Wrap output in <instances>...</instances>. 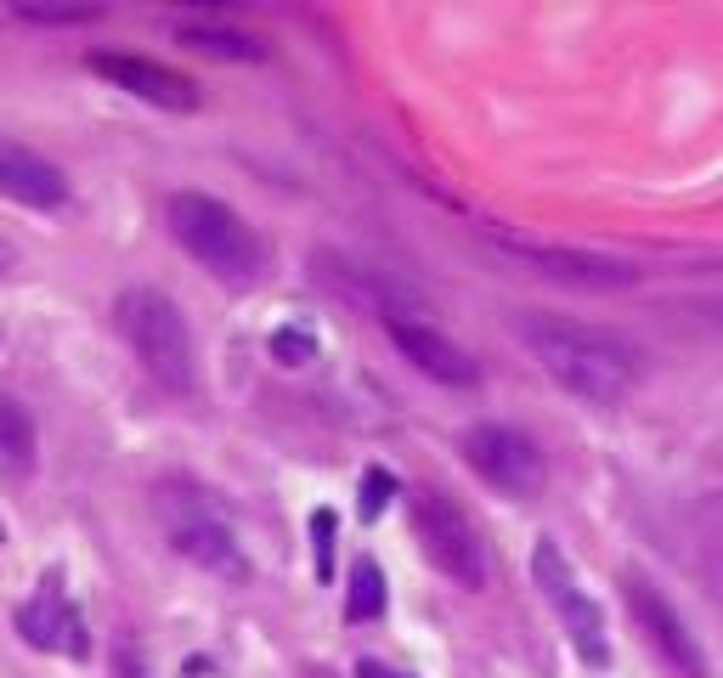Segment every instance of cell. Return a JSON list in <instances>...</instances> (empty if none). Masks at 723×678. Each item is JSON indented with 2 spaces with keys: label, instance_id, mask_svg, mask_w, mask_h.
<instances>
[{
  "label": "cell",
  "instance_id": "12",
  "mask_svg": "<svg viewBox=\"0 0 723 678\" xmlns=\"http://www.w3.org/2000/svg\"><path fill=\"white\" fill-rule=\"evenodd\" d=\"M628 611H634V622L650 634V645H656L672 667H679L684 678H706V656H701L695 634L684 627V616L645 583V576H628Z\"/></svg>",
  "mask_w": 723,
  "mask_h": 678
},
{
  "label": "cell",
  "instance_id": "4",
  "mask_svg": "<svg viewBox=\"0 0 723 678\" xmlns=\"http://www.w3.org/2000/svg\"><path fill=\"white\" fill-rule=\"evenodd\" d=\"M114 322L125 333V346L136 351V362L164 391H192V333L170 295H159V288H125L114 306Z\"/></svg>",
  "mask_w": 723,
  "mask_h": 678
},
{
  "label": "cell",
  "instance_id": "7",
  "mask_svg": "<svg viewBox=\"0 0 723 678\" xmlns=\"http://www.w3.org/2000/svg\"><path fill=\"white\" fill-rule=\"evenodd\" d=\"M464 458L487 487H498L509 498H538L543 480H549V464H543L538 442L509 430V424H475L464 435Z\"/></svg>",
  "mask_w": 723,
  "mask_h": 678
},
{
  "label": "cell",
  "instance_id": "6",
  "mask_svg": "<svg viewBox=\"0 0 723 678\" xmlns=\"http://www.w3.org/2000/svg\"><path fill=\"white\" fill-rule=\"evenodd\" d=\"M532 576H538L543 600L554 605V616L565 622V634H571L576 656L594 661V667H605V661H610V645H605V616H599V605L588 600V589L576 583V571H571V560H565V549H560L554 538H543V543L532 549Z\"/></svg>",
  "mask_w": 723,
  "mask_h": 678
},
{
  "label": "cell",
  "instance_id": "10",
  "mask_svg": "<svg viewBox=\"0 0 723 678\" xmlns=\"http://www.w3.org/2000/svg\"><path fill=\"white\" fill-rule=\"evenodd\" d=\"M18 627H23V639L34 645V650H52V656H74V661H85L91 656V634H85V616L74 611V600L45 576L40 583V594L18 611Z\"/></svg>",
  "mask_w": 723,
  "mask_h": 678
},
{
  "label": "cell",
  "instance_id": "14",
  "mask_svg": "<svg viewBox=\"0 0 723 678\" xmlns=\"http://www.w3.org/2000/svg\"><path fill=\"white\" fill-rule=\"evenodd\" d=\"M34 458H40V430H34L29 407H18V402L0 396V475L23 480V475L34 469Z\"/></svg>",
  "mask_w": 723,
  "mask_h": 678
},
{
  "label": "cell",
  "instance_id": "18",
  "mask_svg": "<svg viewBox=\"0 0 723 678\" xmlns=\"http://www.w3.org/2000/svg\"><path fill=\"white\" fill-rule=\"evenodd\" d=\"M333 531H340L333 509H317V515H311V560H317V576H322V583L333 576Z\"/></svg>",
  "mask_w": 723,
  "mask_h": 678
},
{
  "label": "cell",
  "instance_id": "20",
  "mask_svg": "<svg viewBox=\"0 0 723 678\" xmlns=\"http://www.w3.org/2000/svg\"><path fill=\"white\" fill-rule=\"evenodd\" d=\"M391 498H396V475H391V469H368V475H362V504H357L362 520H379Z\"/></svg>",
  "mask_w": 723,
  "mask_h": 678
},
{
  "label": "cell",
  "instance_id": "23",
  "mask_svg": "<svg viewBox=\"0 0 723 678\" xmlns=\"http://www.w3.org/2000/svg\"><path fill=\"white\" fill-rule=\"evenodd\" d=\"M125 678H141V672H130V667H125Z\"/></svg>",
  "mask_w": 723,
  "mask_h": 678
},
{
  "label": "cell",
  "instance_id": "22",
  "mask_svg": "<svg viewBox=\"0 0 723 678\" xmlns=\"http://www.w3.org/2000/svg\"><path fill=\"white\" fill-rule=\"evenodd\" d=\"M12 261H18V255H12V244L0 237V272H12Z\"/></svg>",
  "mask_w": 723,
  "mask_h": 678
},
{
  "label": "cell",
  "instance_id": "17",
  "mask_svg": "<svg viewBox=\"0 0 723 678\" xmlns=\"http://www.w3.org/2000/svg\"><path fill=\"white\" fill-rule=\"evenodd\" d=\"M272 357L283 362V368H306V362H317V333H306V328H277L272 333Z\"/></svg>",
  "mask_w": 723,
  "mask_h": 678
},
{
  "label": "cell",
  "instance_id": "3",
  "mask_svg": "<svg viewBox=\"0 0 723 678\" xmlns=\"http://www.w3.org/2000/svg\"><path fill=\"white\" fill-rule=\"evenodd\" d=\"M153 515H159V531L170 538V549L181 560L204 565L215 576H232V583H237V576H249V560H244V549H237L226 515L192 487V480H159V487H153Z\"/></svg>",
  "mask_w": 723,
  "mask_h": 678
},
{
  "label": "cell",
  "instance_id": "19",
  "mask_svg": "<svg viewBox=\"0 0 723 678\" xmlns=\"http://www.w3.org/2000/svg\"><path fill=\"white\" fill-rule=\"evenodd\" d=\"M18 18H29V23H96L103 7H40V0H18Z\"/></svg>",
  "mask_w": 723,
  "mask_h": 678
},
{
  "label": "cell",
  "instance_id": "15",
  "mask_svg": "<svg viewBox=\"0 0 723 678\" xmlns=\"http://www.w3.org/2000/svg\"><path fill=\"white\" fill-rule=\"evenodd\" d=\"M181 40L204 57H226V63H261L266 45L255 34H237V29H221V23H181Z\"/></svg>",
  "mask_w": 723,
  "mask_h": 678
},
{
  "label": "cell",
  "instance_id": "2",
  "mask_svg": "<svg viewBox=\"0 0 723 678\" xmlns=\"http://www.w3.org/2000/svg\"><path fill=\"white\" fill-rule=\"evenodd\" d=\"M164 215H170L176 244L204 272H215L221 283H255L261 237L237 210H226L221 199H210V192H176V199L164 204Z\"/></svg>",
  "mask_w": 723,
  "mask_h": 678
},
{
  "label": "cell",
  "instance_id": "1",
  "mask_svg": "<svg viewBox=\"0 0 723 678\" xmlns=\"http://www.w3.org/2000/svg\"><path fill=\"white\" fill-rule=\"evenodd\" d=\"M514 333H520V346L538 357V368L560 384V391L583 396V402H594V407L621 402V396L639 384L645 357H639L621 333H610V328L525 311V317H514Z\"/></svg>",
  "mask_w": 723,
  "mask_h": 678
},
{
  "label": "cell",
  "instance_id": "5",
  "mask_svg": "<svg viewBox=\"0 0 723 678\" xmlns=\"http://www.w3.org/2000/svg\"><path fill=\"white\" fill-rule=\"evenodd\" d=\"M413 538L424 549V560L436 565L442 576H453L458 589H480L487 583V549H480L469 515L442 498V492H413Z\"/></svg>",
  "mask_w": 723,
  "mask_h": 678
},
{
  "label": "cell",
  "instance_id": "13",
  "mask_svg": "<svg viewBox=\"0 0 723 678\" xmlns=\"http://www.w3.org/2000/svg\"><path fill=\"white\" fill-rule=\"evenodd\" d=\"M503 250L525 266H538L543 277L554 283H576V288H621L634 283L639 272H628L621 261H605V255H588V250H565V244H532V237H503Z\"/></svg>",
  "mask_w": 723,
  "mask_h": 678
},
{
  "label": "cell",
  "instance_id": "21",
  "mask_svg": "<svg viewBox=\"0 0 723 678\" xmlns=\"http://www.w3.org/2000/svg\"><path fill=\"white\" fill-rule=\"evenodd\" d=\"M357 678H407V672L384 667V661H357Z\"/></svg>",
  "mask_w": 723,
  "mask_h": 678
},
{
  "label": "cell",
  "instance_id": "16",
  "mask_svg": "<svg viewBox=\"0 0 723 678\" xmlns=\"http://www.w3.org/2000/svg\"><path fill=\"white\" fill-rule=\"evenodd\" d=\"M384 611V571L373 560H357L351 565V600H345V616L351 622H373Z\"/></svg>",
  "mask_w": 723,
  "mask_h": 678
},
{
  "label": "cell",
  "instance_id": "8",
  "mask_svg": "<svg viewBox=\"0 0 723 678\" xmlns=\"http://www.w3.org/2000/svg\"><path fill=\"white\" fill-rule=\"evenodd\" d=\"M384 333H391V346L436 384H475L480 368L475 357L458 346V339H447L429 317H407V311H384Z\"/></svg>",
  "mask_w": 723,
  "mask_h": 678
},
{
  "label": "cell",
  "instance_id": "9",
  "mask_svg": "<svg viewBox=\"0 0 723 678\" xmlns=\"http://www.w3.org/2000/svg\"><path fill=\"white\" fill-rule=\"evenodd\" d=\"M85 63H91V74H103V80H114L119 91H130L136 103H153V108H164V114H192V108H199V85H192L187 74H176V68H164V63H153V57L91 52Z\"/></svg>",
  "mask_w": 723,
  "mask_h": 678
},
{
  "label": "cell",
  "instance_id": "11",
  "mask_svg": "<svg viewBox=\"0 0 723 678\" xmlns=\"http://www.w3.org/2000/svg\"><path fill=\"white\" fill-rule=\"evenodd\" d=\"M0 199H12L23 210H63L68 204V176L34 153L29 141L0 136Z\"/></svg>",
  "mask_w": 723,
  "mask_h": 678
}]
</instances>
